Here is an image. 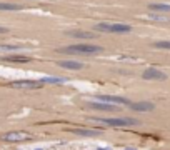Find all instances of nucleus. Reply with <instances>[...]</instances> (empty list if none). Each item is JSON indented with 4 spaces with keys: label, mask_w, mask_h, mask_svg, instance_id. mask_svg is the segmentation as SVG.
Instances as JSON below:
<instances>
[{
    "label": "nucleus",
    "mask_w": 170,
    "mask_h": 150,
    "mask_svg": "<svg viewBox=\"0 0 170 150\" xmlns=\"http://www.w3.org/2000/svg\"><path fill=\"white\" fill-rule=\"evenodd\" d=\"M102 50V47L98 45H87V43H78V45H68L65 48H58V52H65V53H98Z\"/></svg>",
    "instance_id": "f257e3e1"
},
{
    "label": "nucleus",
    "mask_w": 170,
    "mask_h": 150,
    "mask_svg": "<svg viewBox=\"0 0 170 150\" xmlns=\"http://www.w3.org/2000/svg\"><path fill=\"white\" fill-rule=\"evenodd\" d=\"M95 30L113 32V33H127V32L132 30V27L125 25V23H97V25H95Z\"/></svg>",
    "instance_id": "f03ea898"
},
{
    "label": "nucleus",
    "mask_w": 170,
    "mask_h": 150,
    "mask_svg": "<svg viewBox=\"0 0 170 150\" xmlns=\"http://www.w3.org/2000/svg\"><path fill=\"white\" fill-rule=\"evenodd\" d=\"M93 120H97V122L105 124V125H112V127H127V125L139 124V122L134 119H120V117H117V119H93Z\"/></svg>",
    "instance_id": "7ed1b4c3"
},
{
    "label": "nucleus",
    "mask_w": 170,
    "mask_h": 150,
    "mask_svg": "<svg viewBox=\"0 0 170 150\" xmlns=\"http://www.w3.org/2000/svg\"><path fill=\"white\" fill-rule=\"evenodd\" d=\"M42 85H43V80H17L10 83V87L14 88H38Z\"/></svg>",
    "instance_id": "20e7f679"
},
{
    "label": "nucleus",
    "mask_w": 170,
    "mask_h": 150,
    "mask_svg": "<svg viewBox=\"0 0 170 150\" xmlns=\"http://www.w3.org/2000/svg\"><path fill=\"white\" fill-rule=\"evenodd\" d=\"M2 139L7 140V142H20V140L30 139V134H27V132H10V134L2 135Z\"/></svg>",
    "instance_id": "39448f33"
},
{
    "label": "nucleus",
    "mask_w": 170,
    "mask_h": 150,
    "mask_svg": "<svg viewBox=\"0 0 170 150\" xmlns=\"http://www.w3.org/2000/svg\"><path fill=\"white\" fill-rule=\"evenodd\" d=\"M144 78L145 80H165L167 75L164 72L157 70V68H147L144 72Z\"/></svg>",
    "instance_id": "423d86ee"
},
{
    "label": "nucleus",
    "mask_w": 170,
    "mask_h": 150,
    "mask_svg": "<svg viewBox=\"0 0 170 150\" xmlns=\"http://www.w3.org/2000/svg\"><path fill=\"white\" fill-rule=\"evenodd\" d=\"M98 100H102V102H108V104H127V105H130V102L127 100V98L113 97V95H98Z\"/></svg>",
    "instance_id": "0eeeda50"
},
{
    "label": "nucleus",
    "mask_w": 170,
    "mask_h": 150,
    "mask_svg": "<svg viewBox=\"0 0 170 150\" xmlns=\"http://www.w3.org/2000/svg\"><path fill=\"white\" fill-rule=\"evenodd\" d=\"M132 110H137V112H150V110L155 109L154 104H150V102H139V104H130L129 105Z\"/></svg>",
    "instance_id": "6e6552de"
},
{
    "label": "nucleus",
    "mask_w": 170,
    "mask_h": 150,
    "mask_svg": "<svg viewBox=\"0 0 170 150\" xmlns=\"http://www.w3.org/2000/svg\"><path fill=\"white\" fill-rule=\"evenodd\" d=\"M92 109H98V110H110V112H115V110H119L115 105H110L108 102L105 104H98V102H92V104H88Z\"/></svg>",
    "instance_id": "1a4fd4ad"
},
{
    "label": "nucleus",
    "mask_w": 170,
    "mask_h": 150,
    "mask_svg": "<svg viewBox=\"0 0 170 150\" xmlns=\"http://www.w3.org/2000/svg\"><path fill=\"white\" fill-rule=\"evenodd\" d=\"M2 60H5V62H30V57H27V55H9V57H4Z\"/></svg>",
    "instance_id": "9d476101"
},
{
    "label": "nucleus",
    "mask_w": 170,
    "mask_h": 150,
    "mask_svg": "<svg viewBox=\"0 0 170 150\" xmlns=\"http://www.w3.org/2000/svg\"><path fill=\"white\" fill-rule=\"evenodd\" d=\"M58 65L63 68H70V70H77V68H82L83 63L78 62H72V60H63V62H58Z\"/></svg>",
    "instance_id": "9b49d317"
},
{
    "label": "nucleus",
    "mask_w": 170,
    "mask_h": 150,
    "mask_svg": "<svg viewBox=\"0 0 170 150\" xmlns=\"http://www.w3.org/2000/svg\"><path fill=\"white\" fill-rule=\"evenodd\" d=\"M149 9L150 10H155V12H170L169 4H150Z\"/></svg>",
    "instance_id": "f8f14e48"
},
{
    "label": "nucleus",
    "mask_w": 170,
    "mask_h": 150,
    "mask_svg": "<svg viewBox=\"0 0 170 150\" xmlns=\"http://www.w3.org/2000/svg\"><path fill=\"white\" fill-rule=\"evenodd\" d=\"M0 10H20V7L14 4H0Z\"/></svg>",
    "instance_id": "ddd939ff"
},
{
    "label": "nucleus",
    "mask_w": 170,
    "mask_h": 150,
    "mask_svg": "<svg viewBox=\"0 0 170 150\" xmlns=\"http://www.w3.org/2000/svg\"><path fill=\"white\" fill-rule=\"evenodd\" d=\"M155 48H169L170 50V42H154Z\"/></svg>",
    "instance_id": "4468645a"
},
{
    "label": "nucleus",
    "mask_w": 170,
    "mask_h": 150,
    "mask_svg": "<svg viewBox=\"0 0 170 150\" xmlns=\"http://www.w3.org/2000/svg\"><path fill=\"white\" fill-rule=\"evenodd\" d=\"M18 47L15 45H0V50H17Z\"/></svg>",
    "instance_id": "2eb2a0df"
},
{
    "label": "nucleus",
    "mask_w": 170,
    "mask_h": 150,
    "mask_svg": "<svg viewBox=\"0 0 170 150\" xmlns=\"http://www.w3.org/2000/svg\"><path fill=\"white\" fill-rule=\"evenodd\" d=\"M7 32V28H4V27H0V33H5Z\"/></svg>",
    "instance_id": "dca6fc26"
}]
</instances>
